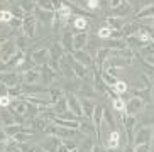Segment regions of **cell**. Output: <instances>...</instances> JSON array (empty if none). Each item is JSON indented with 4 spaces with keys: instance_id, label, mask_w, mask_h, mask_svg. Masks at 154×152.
<instances>
[{
    "instance_id": "1",
    "label": "cell",
    "mask_w": 154,
    "mask_h": 152,
    "mask_svg": "<svg viewBox=\"0 0 154 152\" xmlns=\"http://www.w3.org/2000/svg\"><path fill=\"white\" fill-rule=\"evenodd\" d=\"M46 41H42L39 46H36L34 49H32V53L29 54V58H31V61L34 63V66H42V64H46L48 61H49V47L48 46H44Z\"/></svg>"
},
{
    "instance_id": "2",
    "label": "cell",
    "mask_w": 154,
    "mask_h": 152,
    "mask_svg": "<svg viewBox=\"0 0 154 152\" xmlns=\"http://www.w3.org/2000/svg\"><path fill=\"white\" fill-rule=\"evenodd\" d=\"M66 59H68V63L71 64V68H73L75 78H80V80H86L88 76H91V78H93V66H91V68L83 66V64H82V63H78V61L73 58L69 53H66Z\"/></svg>"
},
{
    "instance_id": "3",
    "label": "cell",
    "mask_w": 154,
    "mask_h": 152,
    "mask_svg": "<svg viewBox=\"0 0 154 152\" xmlns=\"http://www.w3.org/2000/svg\"><path fill=\"white\" fill-rule=\"evenodd\" d=\"M46 135H53V137H59V139H71V137H75V134H76V130H71V129H64V127L61 125H56V123H53L51 122L49 125L46 127L44 130Z\"/></svg>"
},
{
    "instance_id": "4",
    "label": "cell",
    "mask_w": 154,
    "mask_h": 152,
    "mask_svg": "<svg viewBox=\"0 0 154 152\" xmlns=\"http://www.w3.org/2000/svg\"><path fill=\"white\" fill-rule=\"evenodd\" d=\"M152 140V127L142 125L136 130L134 139H132V145H140V144H151Z\"/></svg>"
},
{
    "instance_id": "5",
    "label": "cell",
    "mask_w": 154,
    "mask_h": 152,
    "mask_svg": "<svg viewBox=\"0 0 154 152\" xmlns=\"http://www.w3.org/2000/svg\"><path fill=\"white\" fill-rule=\"evenodd\" d=\"M102 122H103V105H97L95 113L91 117V123H93V129H95L97 144L102 142Z\"/></svg>"
},
{
    "instance_id": "6",
    "label": "cell",
    "mask_w": 154,
    "mask_h": 152,
    "mask_svg": "<svg viewBox=\"0 0 154 152\" xmlns=\"http://www.w3.org/2000/svg\"><path fill=\"white\" fill-rule=\"evenodd\" d=\"M120 122H122L124 129H125V134H127L129 142H132L134 134H136V130H137V118H136V115H127V113H122Z\"/></svg>"
},
{
    "instance_id": "7",
    "label": "cell",
    "mask_w": 154,
    "mask_h": 152,
    "mask_svg": "<svg viewBox=\"0 0 154 152\" xmlns=\"http://www.w3.org/2000/svg\"><path fill=\"white\" fill-rule=\"evenodd\" d=\"M17 46H15V41L14 39H5L2 44H0V59L7 63L15 53H17Z\"/></svg>"
},
{
    "instance_id": "8",
    "label": "cell",
    "mask_w": 154,
    "mask_h": 152,
    "mask_svg": "<svg viewBox=\"0 0 154 152\" xmlns=\"http://www.w3.org/2000/svg\"><path fill=\"white\" fill-rule=\"evenodd\" d=\"M36 31H37V19L36 15H26L22 20V34L29 39L36 37Z\"/></svg>"
},
{
    "instance_id": "9",
    "label": "cell",
    "mask_w": 154,
    "mask_h": 152,
    "mask_svg": "<svg viewBox=\"0 0 154 152\" xmlns=\"http://www.w3.org/2000/svg\"><path fill=\"white\" fill-rule=\"evenodd\" d=\"M22 83L24 85H37L41 83V66H34L31 69L22 73Z\"/></svg>"
},
{
    "instance_id": "10",
    "label": "cell",
    "mask_w": 154,
    "mask_h": 152,
    "mask_svg": "<svg viewBox=\"0 0 154 152\" xmlns=\"http://www.w3.org/2000/svg\"><path fill=\"white\" fill-rule=\"evenodd\" d=\"M56 76H58V71H54L48 63L41 66V83H42V86H51L56 81Z\"/></svg>"
},
{
    "instance_id": "11",
    "label": "cell",
    "mask_w": 154,
    "mask_h": 152,
    "mask_svg": "<svg viewBox=\"0 0 154 152\" xmlns=\"http://www.w3.org/2000/svg\"><path fill=\"white\" fill-rule=\"evenodd\" d=\"M66 98H68V108L69 112H73L75 115L82 120L83 118V110H82V100L78 98L75 93H66Z\"/></svg>"
},
{
    "instance_id": "12",
    "label": "cell",
    "mask_w": 154,
    "mask_h": 152,
    "mask_svg": "<svg viewBox=\"0 0 154 152\" xmlns=\"http://www.w3.org/2000/svg\"><path fill=\"white\" fill-rule=\"evenodd\" d=\"M146 108V102L144 100H140V98H134L129 100L125 105V113L127 115H137V113H140L142 110Z\"/></svg>"
},
{
    "instance_id": "13",
    "label": "cell",
    "mask_w": 154,
    "mask_h": 152,
    "mask_svg": "<svg viewBox=\"0 0 154 152\" xmlns=\"http://www.w3.org/2000/svg\"><path fill=\"white\" fill-rule=\"evenodd\" d=\"M110 58V49L109 47H98V51H97V54H95V58H93V66L98 69L100 73L103 71V64H105V61Z\"/></svg>"
},
{
    "instance_id": "14",
    "label": "cell",
    "mask_w": 154,
    "mask_h": 152,
    "mask_svg": "<svg viewBox=\"0 0 154 152\" xmlns=\"http://www.w3.org/2000/svg\"><path fill=\"white\" fill-rule=\"evenodd\" d=\"M0 83L5 85L7 88H15L19 86V76L15 71H5V73H0Z\"/></svg>"
},
{
    "instance_id": "15",
    "label": "cell",
    "mask_w": 154,
    "mask_h": 152,
    "mask_svg": "<svg viewBox=\"0 0 154 152\" xmlns=\"http://www.w3.org/2000/svg\"><path fill=\"white\" fill-rule=\"evenodd\" d=\"M73 56V58L76 59L78 63H82L83 66H86V68H91L93 66V56H91L90 53H86L85 49H80V51H73V53H69Z\"/></svg>"
},
{
    "instance_id": "16",
    "label": "cell",
    "mask_w": 154,
    "mask_h": 152,
    "mask_svg": "<svg viewBox=\"0 0 154 152\" xmlns=\"http://www.w3.org/2000/svg\"><path fill=\"white\" fill-rule=\"evenodd\" d=\"M51 123V120L49 118H46V117H42V115H39V117H36V118H32V120H29L27 123H26V127H29V129H32L34 132L36 130H42L44 132L46 130V127Z\"/></svg>"
},
{
    "instance_id": "17",
    "label": "cell",
    "mask_w": 154,
    "mask_h": 152,
    "mask_svg": "<svg viewBox=\"0 0 154 152\" xmlns=\"http://www.w3.org/2000/svg\"><path fill=\"white\" fill-rule=\"evenodd\" d=\"M53 123L56 125H61L64 129H71V130H80V125H82V120H66V118H61V117H53Z\"/></svg>"
},
{
    "instance_id": "18",
    "label": "cell",
    "mask_w": 154,
    "mask_h": 152,
    "mask_svg": "<svg viewBox=\"0 0 154 152\" xmlns=\"http://www.w3.org/2000/svg\"><path fill=\"white\" fill-rule=\"evenodd\" d=\"M82 100V110H83V117L86 120H91V117L95 113V108H97V103L90 98H80Z\"/></svg>"
},
{
    "instance_id": "19",
    "label": "cell",
    "mask_w": 154,
    "mask_h": 152,
    "mask_svg": "<svg viewBox=\"0 0 154 152\" xmlns=\"http://www.w3.org/2000/svg\"><path fill=\"white\" fill-rule=\"evenodd\" d=\"M56 15H58V19H59V22H61V26H66V24H68V20L71 19V15H73V10H71V7H69L66 2H63L61 9L56 12Z\"/></svg>"
},
{
    "instance_id": "20",
    "label": "cell",
    "mask_w": 154,
    "mask_h": 152,
    "mask_svg": "<svg viewBox=\"0 0 154 152\" xmlns=\"http://www.w3.org/2000/svg\"><path fill=\"white\" fill-rule=\"evenodd\" d=\"M88 34L86 32H76L75 34V41H73V51H80L85 49L86 44H88Z\"/></svg>"
},
{
    "instance_id": "21",
    "label": "cell",
    "mask_w": 154,
    "mask_h": 152,
    "mask_svg": "<svg viewBox=\"0 0 154 152\" xmlns=\"http://www.w3.org/2000/svg\"><path fill=\"white\" fill-rule=\"evenodd\" d=\"M119 147H120V132H119L117 129L110 130L109 140H107V149H109V150H117Z\"/></svg>"
},
{
    "instance_id": "22",
    "label": "cell",
    "mask_w": 154,
    "mask_h": 152,
    "mask_svg": "<svg viewBox=\"0 0 154 152\" xmlns=\"http://www.w3.org/2000/svg\"><path fill=\"white\" fill-rule=\"evenodd\" d=\"M66 51L63 49L61 42H53L49 46V59H54V61H59L61 58H64Z\"/></svg>"
},
{
    "instance_id": "23",
    "label": "cell",
    "mask_w": 154,
    "mask_h": 152,
    "mask_svg": "<svg viewBox=\"0 0 154 152\" xmlns=\"http://www.w3.org/2000/svg\"><path fill=\"white\" fill-rule=\"evenodd\" d=\"M34 15H36L37 22H42L44 26H48V24H53V19H54L56 12H49V10H41V9H37Z\"/></svg>"
},
{
    "instance_id": "24",
    "label": "cell",
    "mask_w": 154,
    "mask_h": 152,
    "mask_svg": "<svg viewBox=\"0 0 154 152\" xmlns=\"http://www.w3.org/2000/svg\"><path fill=\"white\" fill-rule=\"evenodd\" d=\"M105 26L110 27L112 31H122L124 29V19L122 17H115V15H109V17L105 19Z\"/></svg>"
},
{
    "instance_id": "25",
    "label": "cell",
    "mask_w": 154,
    "mask_h": 152,
    "mask_svg": "<svg viewBox=\"0 0 154 152\" xmlns=\"http://www.w3.org/2000/svg\"><path fill=\"white\" fill-rule=\"evenodd\" d=\"M142 29V26L139 24V20H136V22H131V24H125L122 29V34L125 37H132L136 36V34H139V31Z\"/></svg>"
},
{
    "instance_id": "26",
    "label": "cell",
    "mask_w": 154,
    "mask_h": 152,
    "mask_svg": "<svg viewBox=\"0 0 154 152\" xmlns=\"http://www.w3.org/2000/svg\"><path fill=\"white\" fill-rule=\"evenodd\" d=\"M59 73L66 78H75V73H73V68L71 64L68 63V59H66V54H64V58L59 59Z\"/></svg>"
},
{
    "instance_id": "27",
    "label": "cell",
    "mask_w": 154,
    "mask_h": 152,
    "mask_svg": "<svg viewBox=\"0 0 154 152\" xmlns=\"http://www.w3.org/2000/svg\"><path fill=\"white\" fill-rule=\"evenodd\" d=\"M73 41H75V34L73 32H64L63 36H61V46H63V49L66 53H73Z\"/></svg>"
},
{
    "instance_id": "28",
    "label": "cell",
    "mask_w": 154,
    "mask_h": 152,
    "mask_svg": "<svg viewBox=\"0 0 154 152\" xmlns=\"http://www.w3.org/2000/svg\"><path fill=\"white\" fill-rule=\"evenodd\" d=\"M105 47H109L112 51H120V49H127L129 46H127L125 39H109V42H107Z\"/></svg>"
},
{
    "instance_id": "29",
    "label": "cell",
    "mask_w": 154,
    "mask_h": 152,
    "mask_svg": "<svg viewBox=\"0 0 154 152\" xmlns=\"http://www.w3.org/2000/svg\"><path fill=\"white\" fill-rule=\"evenodd\" d=\"M19 7L22 9V12L26 14V15H34V14H36V10H37L36 2H34V0H22Z\"/></svg>"
},
{
    "instance_id": "30",
    "label": "cell",
    "mask_w": 154,
    "mask_h": 152,
    "mask_svg": "<svg viewBox=\"0 0 154 152\" xmlns=\"http://www.w3.org/2000/svg\"><path fill=\"white\" fill-rule=\"evenodd\" d=\"M10 139H14L19 145H20V144H29L34 139V132H19V134H15L14 137H10Z\"/></svg>"
},
{
    "instance_id": "31",
    "label": "cell",
    "mask_w": 154,
    "mask_h": 152,
    "mask_svg": "<svg viewBox=\"0 0 154 152\" xmlns=\"http://www.w3.org/2000/svg\"><path fill=\"white\" fill-rule=\"evenodd\" d=\"M53 108H54L56 115H61V113L68 112L69 108H68V98H66V95H64V96H61V98H59L54 105H53Z\"/></svg>"
},
{
    "instance_id": "32",
    "label": "cell",
    "mask_w": 154,
    "mask_h": 152,
    "mask_svg": "<svg viewBox=\"0 0 154 152\" xmlns=\"http://www.w3.org/2000/svg\"><path fill=\"white\" fill-rule=\"evenodd\" d=\"M73 27H75V31L78 32H85L88 29V19H85L83 15H76L75 20H73Z\"/></svg>"
},
{
    "instance_id": "33",
    "label": "cell",
    "mask_w": 154,
    "mask_h": 152,
    "mask_svg": "<svg viewBox=\"0 0 154 152\" xmlns=\"http://www.w3.org/2000/svg\"><path fill=\"white\" fill-rule=\"evenodd\" d=\"M131 9H132L131 4H129L127 0H124L122 5H120V7H117L115 10H112V12H113V15H115V17H122V19H124V15L131 14Z\"/></svg>"
},
{
    "instance_id": "34",
    "label": "cell",
    "mask_w": 154,
    "mask_h": 152,
    "mask_svg": "<svg viewBox=\"0 0 154 152\" xmlns=\"http://www.w3.org/2000/svg\"><path fill=\"white\" fill-rule=\"evenodd\" d=\"M27 102V100H26ZM36 117H39V107H37L36 103H31L27 102V112H26V120H32V118H36Z\"/></svg>"
},
{
    "instance_id": "35",
    "label": "cell",
    "mask_w": 154,
    "mask_h": 152,
    "mask_svg": "<svg viewBox=\"0 0 154 152\" xmlns=\"http://www.w3.org/2000/svg\"><path fill=\"white\" fill-rule=\"evenodd\" d=\"M149 17H154V5H147V7H144L142 10H139L136 14L137 20H140V19H149Z\"/></svg>"
},
{
    "instance_id": "36",
    "label": "cell",
    "mask_w": 154,
    "mask_h": 152,
    "mask_svg": "<svg viewBox=\"0 0 154 152\" xmlns=\"http://www.w3.org/2000/svg\"><path fill=\"white\" fill-rule=\"evenodd\" d=\"M125 105H127V102H124L122 96H115L112 100V108L119 113H125Z\"/></svg>"
},
{
    "instance_id": "37",
    "label": "cell",
    "mask_w": 154,
    "mask_h": 152,
    "mask_svg": "<svg viewBox=\"0 0 154 152\" xmlns=\"http://www.w3.org/2000/svg\"><path fill=\"white\" fill-rule=\"evenodd\" d=\"M14 41H15V46H17V49L24 53V51L29 47V41H31V39H29V37H26L24 34H20V36H17Z\"/></svg>"
},
{
    "instance_id": "38",
    "label": "cell",
    "mask_w": 154,
    "mask_h": 152,
    "mask_svg": "<svg viewBox=\"0 0 154 152\" xmlns=\"http://www.w3.org/2000/svg\"><path fill=\"white\" fill-rule=\"evenodd\" d=\"M113 91H115V95H117V96H122L124 93H127V91H129V85H127L125 81L119 80L117 83L113 85Z\"/></svg>"
},
{
    "instance_id": "39",
    "label": "cell",
    "mask_w": 154,
    "mask_h": 152,
    "mask_svg": "<svg viewBox=\"0 0 154 152\" xmlns=\"http://www.w3.org/2000/svg\"><path fill=\"white\" fill-rule=\"evenodd\" d=\"M36 2V7L41 10H49V12H56L54 5H53V0H34Z\"/></svg>"
},
{
    "instance_id": "40",
    "label": "cell",
    "mask_w": 154,
    "mask_h": 152,
    "mask_svg": "<svg viewBox=\"0 0 154 152\" xmlns=\"http://www.w3.org/2000/svg\"><path fill=\"white\" fill-rule=\"evenodd\" d=\"M48 93H49V100H51V103H53V105H54V103L58 102L61 96H64L63 90H59V88H51V90H48Z\"/></svg>"
},
{
    "instance_id": "41",
    "label": "cell",
    "mask_w": 154,
    "mask_h": 152,
    "mask_svg": "<svg viewBox=\"0 0 154 152\" xmlns=\"http://www.w3.org/2000/svg\"><path fill=\"white\" fill-rule=\"evenodd\" d=\"M103 120L107 122V123H109V127H110L112 130L117 129V123H115V118H113V115H112V113H110L105 107H103Z\"/></svg>"
},
{
    "instance_id": "42",
    "label": "cell",
    "mask_w": 154,
    "mask_h": 152,
    "mask_svg": "<svg viewBox=\"0 0 154 152\" xmlns=\"http://www.w3.org/2000/svg\"><path fill=\"white\" fill-rule=\"evenodd\" d=\"M102 80H103V83L107 86H113L115 83H117V76H112L110 73H107V71H102Z\"/></svg>"
},
{
    "instance_id": "43",
    "label": "cell",
    "mask_w": 154,
    "mask_h": 152,
    "mask_svg": "<svg viewBox=\"0 0 154 152\" xmlns=\"http://www.w3.org/2000/svg\"><path fill=\"white\" fill-rule=\"evenodd\" d=\"M14 19V14L7 9H0V22L2 24H9L10 20Z\"/></svg>"
},
{
    "instance_id": "44",
    "label": "cell",
    "mask_w": 154,
    "mask_h": 152,
    "mask_svg": "<svg viewBox=\"0 0 154 152\" xmlns=\"http://www.w3.org/2000/svg\"><path fill=\"white\" fill-rule=\"evenodd\" d=\"M97 34H98L100 39H110V36H112V29L107 27V26H103V27H100V29H98Z\"/></svg>"
},
{
    "instance_id": "45",
    "label": "cell",
    "mask_w": 154,
    "mask_h": 152,
    "mask_svg": "<svg viewBox=\"0 0 154 152\" xmlns=\"http://www.w3.org/2000/svg\"><path fill=\"white\" fill-rule=\"evenodd\" d=\"M12 100H14V98H12L9 93H7V95H2V96H0V107H2V108H9L10 103H12Z\"/></svg>"
},
{
    "instance_id": "46",
    "label": "cell",
    "mask_w": 154,
    "mask_h": 152,
    "mask_svg": "<svg viewBox=\"0 0 154 152\" xmlns=\"http://www.w3.org/2000/svg\"><path fill=\"white\" fill-rule=\"evenodd\" d=\"M134 152H151V144H140V145H134Z\"/></svg>"
},
{
    "instance_id": "47",
    "label": "cell",
    "mask_w": 154,
    "mask_h": 152,
    "mask_svg": "<svg viewBox=\"0 0 154 152\" xmlns=\"http://www.w3.org/2000/svg\"><path fill=\"white\" fill-rule=\"evenodd\" d=\"M100 7V0H86V9L88 10H97Z\"/></svg>"
},
{
    "instance_id": "48",
    "label": "cell",
    "mask_w": 154,
    "mask_h": 152,
    "mask_svg": "<svg viewBox=\"0 0 154 152\" xmlns=\"http://www.w3.org/2000/svg\"><path fill=\"white\" fill-rule=\"evenodd\" d=\"M91 152H109V149L103 147L102 144H93V147H91Z\"/></svg>"
},
{
    "instance_id": "49",
    "label": "cell",
    "mask_w": 154,
    "mask_h": 152,
    "mask_svg": "<svg viewBox=\"0 0 154 152\" xmlns=\"http://www.w3.org/2000/svg\"><path fill=\"white\" fill-rule=\"evenodd\" d=\"M122 2L124 0H110V10H115L117 9V7H120V5H122Z\"/></svg>"
},
{
    "instance_id": "50",
    "label": "cell",
    "mask_w": 154,
    "mask_h": 152,
    "mask_svg": "<svg viewBox=\"0 0 154 152\" xmlns=\"http://www.w3.org/2000/svg\"><path fill=\"white\" fill-rule=\"evenodd\" d=\"M146 73H147V74H149V78L154 81V68L151 66V64H147V63H146Z\"/></svg>"
},
{
    "instance_id": "51",
    "label": "cell",
    "mask_w": 154,
    "mask_h": 152,
    "mask_svg": "<svg viewBox=\"0 0 154 152\" xmlns=\"http://www.w3.org/2000/svg\"><path fill=\"white\" fill-rule=\"evenodd\" d=\"M56 152H69V149H68V145H66L64 142H61L58 145V149H56Z\"/></svg>"
},
{
    "instance_id": "52",
    "label": "cell",
    "mask_w": 154,
    "mask_h": 152,
    "mask_svg": "<svg viewBox=\"0 0 154 152\" xmlns=\"http://www.w3.org/2000/svg\"><path fill=\"white\" fill-rule=\"evenodd\" d=\"M9 137H7V134H5V130H4V127L0 125V142H4V140H7Z\"/></svg>"
},
{
    "instance_id": "53",
    "label": "cell",
    "mask_w": 154,
    "mask_h": 152,
    "mask_svg": "<svg viewBox=\"0 0 154 152\" xmlns=\"http://www.w3.org/2000/svg\"><path fill=\"white\" fill-rule=\"evenodd\" d=\"M146 63L154 68V56H146Z\"/></svg>"
},
{
    "instance_id": "54",
    "label": "cell",
    "mask_w": 154,
    "mask_h": 152,
    "mask_svg": "<svg viewBox=\"0 0 154 152\" xmlns=\"http://www.w3.org/2000/svg\"><path fill=\"white\" fill-rule=\"evenodd\" d=\"M151 152H154V127H152V140H151Z\"/></svg>"
},
{
    "instance_id": "55",
    "label": "cell",
    "mask_w": 154,
    "mask_h": 152,
    "mask_svg": "<svg viewBox=\"0 0 154 152\" xmlns=\"http://www.w3.org/2000/svg\"><path fill=\"white\" fill-rule=\"evenodd\" d=\"M36 152H49V150H46L44 147H41V145H37V149H36Z\"/></svg>"
},
{
    "instance_id": "56",
    "label": "cell",
    "mask_w": 154,
    "mask_h": 152,
    "mask_svg": "<svg viewBox=\"0 0 154 152\" xmlns=\"http://www.w3.org/2000/svg\"><path fill=\"white\" fill-rule=\"evenodd\" d=\"M124 152H134V149H132V147H131V145H127V147H125V149H124Z\"/></svg>"
},
{
    "instance_id": "57",
    "label": "cell",
    "mask_w": 154,
    "mask_h": 152,
    "mask_svg": "<svg viewBox=\"0 0 154 152\" xmlns=\"http://www.w3.org/2000/svg\"><path fill=\"white\" fill-rule=\"evenodd\" d=\"M151 98L154 100V81H152V86H151Z\"/></svg>"
},
{
    "instance_id": "58",
    "label": "cell",
    "mask_w": 154,
    "mask_h": 152,
    "mask_svg": "<svg viewBox=\"0 0 154 152\" xmlns=\"http://www.w3.org/2000/svg\"><path fill=\"white\" fill-rule=\"evenodd\" d=\"M5 2H9V4H14L15 0H5Z\"/></svg>"
},
{
    "instance_id": "59",
    "label": "cell",
    "mask_w": 154,
    "mask_h": 152,
    "mask_svg": "<svg viewBox=\"0 0 154 152\" xmlns=\"http://www.w3.org/2000/svg\"><path fill=\"white\" fill-rule=\"evenodd\" d=\"M69 152H78V149H73V150H69Z\"/></svg>"
},
{
    "instance_id": "60",
    "label": "cell",
    "mask_w": 154,
    "mask_h": 152,
    "mask_svg": "<svg viewBox=\"0 0 154 152\" xmlns=\"http://www.w3.org/2000/svg\"><path fill=\"white\" fill-rule=\"evenodd\" d=\"M2 110H4V108H2V107H0V113H2Z\"/></svg>"
},
{
    "instance_id": "61",
    "label": "cell",
    "mask_w": 154,
    "mask_h": 152,
    "mask_svg": "<svg viewBox=\"0 0 154 152\" xmlns=\"http://www.w3.org/2000/svg\"><path fill=\"white\" fill-rule=\"evenodd\" d=\"M109 152H110V150H109Z\"/></svg>"
}]
</instances>
